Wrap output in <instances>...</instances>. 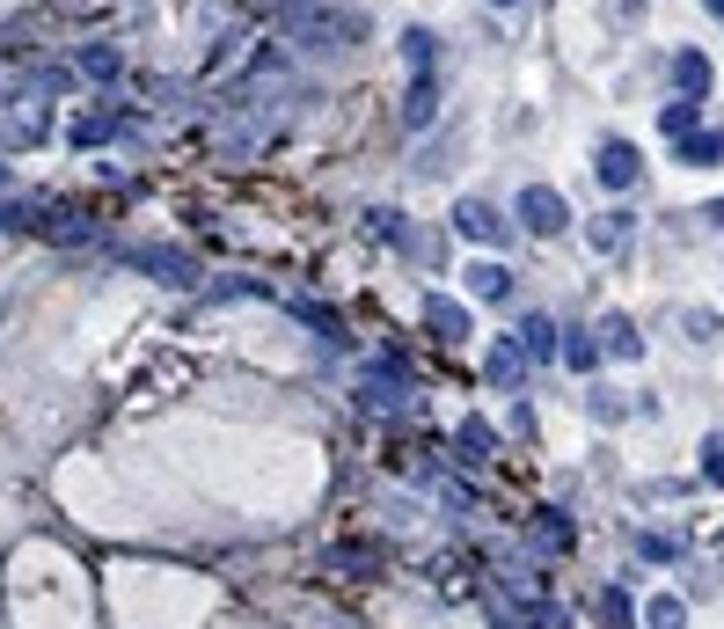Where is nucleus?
<instances>
[{
  "label": "nucleus",
  "mask_w": 724,
  "mask_h": 629,
  "mask_svg": "<svg viewBox=\"0 0 724 629\" xmlns=\"http://www.w3.org/2000/svg\"><path fill=\"white\" fill-rule=\"evenodd\" d=\"M454 227H461V235H468V242H490V249H498V242H506V235H512V227H506V219H498V213H490L483 198H461V205H454Z\"/></svg>",
  "instance_id": "nucleus-5"
},
{
  "label": "nucleus",
  "mask_w": 724,
  "mask_h": 629,
  "mask_svg": "<svg viewBox=\"0 0 724 629\" xmlns=\"http://www.w3.org/2000/svg\"><path fill=\"white\" fill-rule=\"evenodd\" d=\"M593 622H601V629H629V601L615 593V585L601 593V607H593Z\"/></svg>",
  "instance_id": "nucleus-13"
},
{
  "label": "nucleus",
  "mask_w": 724,
  "mask_h": 629,
  "mask_svg": "<svg viewBox=\"0 0 724 629\" xmlns=\"http://www.w3.org/2000/svg\"><path fill=\"white\" fill-rule=\"evenodd\" d=\"M81 73H96V81H118V51H110V45L81 51Z\"/></svg>",
  "instance_id": "nucleus-17"
},
{
  "label": "nucleus",
  "mask_w": 724,
  "mask_h": 629,
  "mask_svg": "<svg viewBox=\"0 0 724 629\" xmlns=\"http://www.w3.org/2000/svg\"><path fill=\"white\" fill-rule=\"evenodd\" d=\"M710 219H717V227H724V205H710Z\"/></svg>",
  "instance_id": "nucleus-21"
},
{
  "label": "nucleus",
  "mask_w": 724,
  "mask_h": 629,
  "mask_svg": "<svg viewBox=\"0 0 724 629\" xmlns=\"http://www.w3.org/2000/svg\"><path fill=\"white\" fill-rule=\"evenodd\" d=\"M425 322H432V330H439L447 344H461V337H468V314H461L454 300H439V293H425Z\"/></svg>",
  "instance_id": "nucleus-7"
},
{
  "label": "nucleus",
  "mask_w": 724,
  "mask_h": 629,
  "mask_svg": "<svg viewBox=\"0 0 724 629\" xmlns=\"http://www.w3.org/2000/svg\"><path fill=\"white\" fill-rule=\"evenodd\" d=\"M593 337H607V352H615V359H637V352H644V344H637V330H629L622 314H607V322L593 330Z\"/></svg>",
  "instance_id": "nucleus-10"
},
{
  "label": "nucleus",
  "mask_w": 724,
  "mask_h": 629,
  "mask_svg": "<svg viewBox=\"0 0 724 629\" xmlns=\"http://www.w3.org/2000/svg\"><path fill=\"white\" fill-rule=\"evenodd\" d=\"M520 352H534V359H549V352H556V322H549V314H527V330H520Z\"/></svg>",
  "instance_id": "nucleus-11"
},
{
  "label": "nucleus",
  "mask_w": 724,
  "mask_h": 629,
  "mask_svg": "<svg viewBox=\"0 0 724 629\" xmlns=\"http://www.w3.org/2000/svg\"><path fill=\"white\" fill-rule=\"evenodd\" d=\"M468 286H476L483 300H506V293H512V278H506V264H476V271H468Z\"/></svg>",
  "instance_id": "nucleus-12"
},
{
  "label": "nucleus",
  "mask_w": 724,
  "mask_h": 629,
  "mask_svg": "<svg viewBox=\"0 0 724 629\" xmlns=\"http://www.w3.org/2000/svg\"><path fill=\"white\" fill-rule=\"evenodd\" d=\"M585 235H593V249H601V257H622V249H629V213H601Z\"/></svg>",
  "instance_id": "nucleus-8"
},
{
  "label": "nucleus",
  "mask_w": 724,
  "mask_h": 629,
  "mask_svg": "<svg viewBox=\"0 0 724 629\" xmlns=\"http://www.w3.org/2000/svg\"><path fill=\"white\" fill-rule=\"evenodd\" d=\"M432 118V81H417L411 88V110H403V124H425Z\"/></svg>",
  "instance_id": "nucleus-19"
},
{
  "label": "nucleus",
  "mask_w": 724,
  "mask_h": 629,
  "mask_svg": "<svg viewBox=\"0 0 724 629\" xmlns=\"http://www.w3.org/2000/svg\"><path fill=\"white\" fill-rule=\"evenodd\" d=\"M534 542H549V549H571V527H563V512H534Z\"/></svg>",
  "instance_id": "nucleus-15"
},
{
  "label": "nucleus",
  "mask_w": 724,
  "mask_h": 629,
  "mask_svg": "<svg viewBox=\"0 0 724 629\" xmlns=\"http://www.w3.org/2000/svg\"><path fill=\"white\" fill-rule=\"evenodd\" d=\"M666 81L680 88V103H696L702 88H710V59H702V51H674V59H666Z\"/></svg>",
  "instance_id": "nucleus-6"
},
{
  "label": "nucleus",
  "mask_w": 724,
  "mask_h": 629,
  "mask_svg": "<svg viewBox=\"0 0 724 629\" xmlns=\"http://www.w3.org/2000/svg\"><path fill=\"white\" fill-rule=\"evenodd\" d=\"M124 264L146 271V278H169V286H198V264L183 249H124Z\"/></svg>",
  "instance_id": "nucleus-3"
},
{
  "label": "nucleus",
  "mask_w": 724,
  "mask_h": 629,
  "mask_svg": "<svg viewBox=\"0 0 724 629\" xmlns=\"http://www.w3.org/2000/svg\"><path fill=\"white\" fill-rule=\"evenodd\" d=\"M658 132L688 140V132H696V103H666V110H658Z\"/></svg>",
  "instance_id": "nucleus-14"
},
{
  "label": "nucleus",
  "mask_w": 724,
  "mask_h": 629,
  "mask_svg": "<svg viewBox=\"0 0 724 629\" xmlns=\"http://www.w3.org/2000/svg\"><path fill=\"white\" fill-rule=\"evenodd\" d=\"M680 615H688L680 601H652L644 607V629H680Z\"/></svg>",
  "instance_id": "nucleus-18"
},
{
  "label": "nucleus",
  "mask_w": 724,
  "mask_h": 629,
  "mask_svg": "<svg viewBox=\"0 0 724 629\" xmlns=\"http://www.w3.org/2000/svg\"><path fill=\"white\" fill-rule=\"evenodd\" d=\"M593 176H601L607 191H629V183L644 176V169H637V146H629V140H601V154H593Z\"/></svg>",
  "instance_id": "nucleus-4"
},
{
  "label": "nucleus",
  "mask_w": 724,
  "mask_h": 629,
  "mask_svg": "<svg viewBox=\"0 0 724 629\" xmlns=\"http://www.w3.org/2000/svg\"><path fill=\"white\" fill-rule=\"evenodd\" d=\"M710 8H724V0H710Z\"/></svg>",
  "instance_id": "nucleus-23"
},
{
  "label": "nucleus",
  "mask_w": 724,
  "mask_h": 629,
  "mask_svg": "<svg viewBox=\"0 0 724 629\" xmlns=\"http://www.w3.org/2000/svg\"><path fill=\"white\" fill-rule=\"evenodd\" d=\"M403 51H411V67H417V73H432V51H439V45H432V29H403Z\"/></svg>",
  "instance_id": "nucleus-16"
},
{
  "label": "nucleus",
  "mask_w": 724,
  "mask_h": 629,
  "mask_svg": "<svg viewBox=\"0 0 724 629\" xmlns=\"http://www.w3.org/2000/svg\"><path fill=\"white\" fill-rule=\"evenodd\" d=\"M520 359H527L520 344H490V359H483V373H490L498 388H520Z\"/></svg>",
  "instance_id": "nucleus-9"
},
{
  "label": "nucleus",
  "mask_w": 724,
  "mask_h": 629,
  "mask_svg": "<svg viewBox=\"0 0 724 629\" xmlns=\"http://www.w3.org/2000/svg\"><path fill=\"white\" fill-rule=\"evenodd\" d=\"M563 198L549 191V183H527V191H520V227H527V235H563Z\"/></svg>",
  "instance_id": "nucleus-2"
},
{
  "label": "nucleus",
  "mask_w": 724,
  "mask_h": 629,
  "mask_svg": "<svg viewBox=\"0 0 724 629\" xmlns=\"http://www.w3.org/2000/svg\"><path fill=\"white\" fill-rule=\"evenodd\" d=\"M286 37H293V45H308V51H352L366 37V15L308 0V8H293V15H286Z\"/></svg>",
  "instance_id": "nucleus-1"
},
{
  "label": "nucleus",
  "mask_w": 724,
  "mask_h": 629,
  "mask_svg": "<svg viewBox=\"0 0 724 629\" xmlns=\"http://www.w3.org/2000/svg\"><path fill=\"white\" fill-rule=\"evenodd\" d=\"M0 227H29V213L23 205H0Z\"/></svg>",
  "instance_id": "nucleus-20"
},
{
  "label": "nucleus",
  "mask_w": 724,
  "mask_h": 629,
  "mask_svg": "<svg viewBox=\"0 0 724 629\" xmlns=\"http://www.w3.org/2000/svg\"><path fill=\"white\" fill-rule=\"evenodd\" d=\"M490 8H520V0H490Z\"/></svg>",
  "instance_id": "nucleus-22"
}]
</instances>
